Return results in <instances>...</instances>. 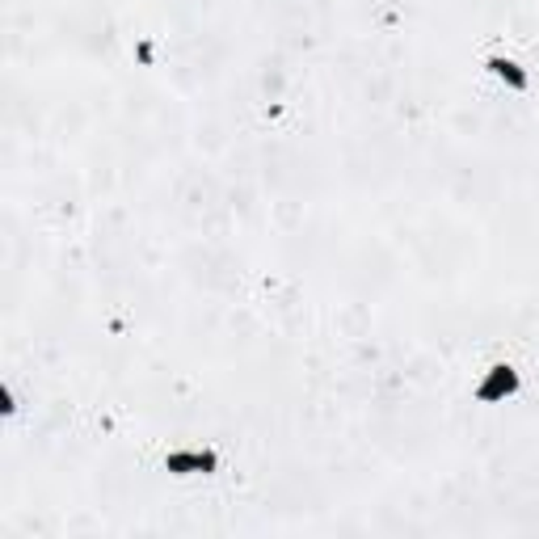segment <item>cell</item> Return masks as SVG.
I'll return each instance as SVG.
<instances>
[{
    "label": "cell",
    "instance_id": "1",
    "mask_svg": "<svg viewBox=\"0 0 539 539\" xmlns=\"http://www.w3.org/2000/svg\"><path fill=\"white\" fill-rule=\"evenodd\" d=\"M518 392V371L514 367H493L485 379H481V384H476V401H481V405H497V401H506V396H514Z\"/></svg>",
    "mask_w": 539,
    "mask_h": 539
},
{
    "label": "cell",
    "instance_id": "3",
    "mask_svg": "<svg viewBox=\"0 0 539 539\" xmlns=\"http://www.w3.org/2000/svg\"><path fill=\"white\" fill-rule=\"evenodd\" d=\"M489 68L502 76V81H510L514 89H527V76L518 72V64H510V59H489Z\"/></svg>",
    "mask_w": 539,
    "mask_h": 539
},
{
    "label": "cell",
    "instance_id": "2",
    "mask_svg": "<svg viewBox=\"0 0 539 539\" xmlns=\"http://www.w3.org/2000/svg\"><path fill=\"white\" fill-rule=\"evenodd\" d=\"M165 468L173 476H198V472H215V455L211 451H186V455H169Z\"/></svg>",
    "mask_w": 539,
    "mask_h": 539
}]
</instances>
